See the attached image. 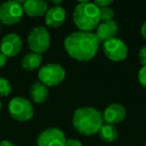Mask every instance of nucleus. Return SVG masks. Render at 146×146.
Masks as SVG:
<instances>
[{"label":"nucleus","instance_id":"obj_8","mask_svg":"<svg viewBox=\"0 0 146 146\" xmlns=\"http://www.w3.org/2000/svg\"><path fill=\"white\" fill-rule=\"evenodd\" d=\"M103 52L107 58L113 61H121L127 57L128 49L123 40L120 38H114L103 42Z\"/></svg>","mask_w":146,"mask_h":146},{"label":"nucleus","instance_id":"obj_23","mask_svg":"<svg viewBox=\"0 0 146 146\" xmlns=\"http://www.w3.org/2000/svg\"><path fill=\"white\" fill-rule=\"evenodd\" d=\"M65 146H83V145H82V143L78 139H74V138H71V139L66 140Z\"/></svg>","mask_w":146,"mask_h":146},{"label":"nucleus","instance_id":"obj_2","mask_svg":"<svg viewBox=\"0 0 146 146\" xmlns=\"http://www.w3.org/2000/svg\"><path fill=\"white\" fill-rule=\"evenodd\" d=\"M102 112L94 107L84 106L76 109L72 116V124L76 131L84 135H93L103 125Z\"/></svg>","mask_w":146,"mask_h":146},{"label":"nucleus","instance_id":"obj_24","mask_svg":"<svg viewBox=\"0 0 146 146\" xmlns=\"http://www.w3.org/2000/svg\"><path fill=\"white\" fill-rule=\"evenodd\" d=\"M6 62H7V57L2 52H0V68L4 66L6 64Z\"/></svg>","mask_w":146,"mask_h":146},{"label":"nucleus","instance_id":"obj_18","mask_svg":"<svg viewBox=\"0 0 146 146\" xmlns=\"http://www.w3.org/2000/svg\"><path fill=\"white\" fill-rule=\"evenodd\" d=\"M12 91V86L9 80L6 78L0 77V96L1 97H6Z\"/></svg>","mask_w":146,"mask_h":146},{"label":"nucleus","instance_id":"obj_19","mask_svg":"<svg viewBox=\"0 0 146 146\" xmlns=\"http://www.w3.org/2000/svg\"><path fill=\"white\" fill-rule=\"evenodd\" d=\"M99 12H100V20H102V22H103V21L113 20L114 11L111 7L107 6V7L99 8Z\"/></svg>","mask_w":146,"mask_h":146},{"label":"nucleus","instance_id":"obj_11","mask_svg":"<svg viewBox=\"0 0 146 146\" xmlns=\"http://www.w3.org/2000/svg\"><path fill=\"white\" fill-rule=\"evenodd\" d=\"M102 116H103V121L106 124L115 125L124 120L126 116V109L121 104L112 103L105 108Z\"/></svg>","mask_w":146,"mask_h":146},{"label":"nucleus","instance_id":"obj_3","mask_svg":"<svg viewBox=\"0 0 146 146\" xmlns=\"http://www.w3.org/2000/svg\"><path fill=\"white\" fill-rule=\"evenodd\" d=\"M72 17L75 25L80 30L91 32L99 24V8L94 4V2H79L74 8Z\"/></svg>","mask_w":146,"mask_h":146},{"label":"nucleus","instance_id":"obj_6","mask_svg":"<svg viewBox=\"0 0 146 146\" xmlns=\"http://www.w3.org/2000/svg\"><path fill=\"white\" fill-rule=\"evenodd\" d=\"M10 116L16 121L25 122L30 120L34 115V108L28 99L23 97H14L8 105Z\"/></svg>","mask_w":146,"mask_h":146},{"label":"nucleus","instance_id":"obj_13","mask_svg":"<svg viewBox=\"0 0 146 146\" xmlns=\"http://www.w3.org/2000/svg\"><path fill=\"white\" fill-rule=\"evenodd\" d=\"M66 19V11L60 5H55L48 8L45 13V23L50 27H60Z\"/></svg>","mask_w":146,"mask_h":146},{"label":"nucleus","instance_id":"obj_12","mask_svg":"<svg viewBox=\"0 0 146 146\" xmlns=\"http://www.w3.org/2000/svg\"><path fill=\"white\" fill-rule=\"evenodd\" d=\"M118 30H119V26H118V23L116 21H103V22L99 23L98 26L96 27L95 35L97 36L99 42L103 43L105 41L116 37Z\"/></svg>","mask_w":146,"mask_h":146},{"label":"nucleus","instance_id":"obj_22","mask_svg":"<svg viewBox=\"0 0 146 146\" xmlns=\"http://www.w3.org/2000/svg\"><path fill=\"white\" fill-rule=\"evenodd\" d=\"M112 3L111 0H96L94 4L98 7V8H102V7H107Z\"/></svg>","mask_w":146,"mask_h":146},{"label":"nucleus","instance_id":"obj_28","mask_svg":"<svg viewBox=\"0 0 146 146\" xmlns=\"http://www.w3.org/2000/svg\"><path fill=\"white\" fill-rule=\"evenodd\" d=\"M145 146H146V144H145Z\"/></svg>","mask_w":146,"mask_h":146},{"label":"nucleus","instance_id":"obj_26","mask_svg":"<svg viewBox=\"0 0 146 146\" xmlns=\"http://www.w3.org/2000/svg\"><path fill=\"white\" fill-rule=\"evenodd\" d=\"M141 34H142V36L146 39V21L142 24V26H141Z\"/></svg>","mask_w":146,"mask_h":146},{"label":"nucleus","instance_id":"obj_15","mask_svg":"<svg viewBox=\"0 0 146 146\" xmlns=\"http://www.w3.org/2000/svg\"><path fill=\"white\" fill-rule=\"evenodd\" d=\"M48 88L42 84L41 82L37 81L33 83L30 88V96L35 103H43L48 98Z\"/></svg>","mask_w":146,"mask_h":146},{"label":"nucleus","instance_id":"obj_27","mask_svg":"<svg viewBox=\"0 0 146 146\" xmlns=\"http://www.w3.org/2000/svg\"><path fill=\"white\" fill-rule=\"evenodd\" d=\"M1 107H2V104H1V101H0V110H1Z\"/></svg>","mask_w":146,"mask_h":146},{"label":"nucleus","instance_id":"obj_10","mask_svg":"<svg viewBox=\"0 0 146 146\" xmlns=\"http://www.w3.org/2000/svg\"><path fill=\"white\" fill-rule=\"evenodd\" d=\"M22 39L16 33L6 34L0 42V52L6 57H14L21 51Z\"/></svg>","mask_w":146,"mask_h":146},{"label":"nucleus","instance_id":"obj_17","mask_svg":"<svg viewBox=\"0 0 146 146\" xmlns=\"http://www.w3.org/2000/svg\"><path fill=\"white\" fill-rule=\"evenodd\" d=\"M98 133L104 142H113L118 137V131L115 125H111V124H103Z\"/></svg>","mask_w":146,"mask_h":146},{"label":"nucleus","instance_id":"obj_9","mask_svg":"<svg viewBox=\"0 0 146 146\" xmlns=\"http://www.w3.org/2000/svg\"><path fill=\"white\" fill-rule=\"evenodd\" d=\"M66 137L63 131L56 127L43 130L37 137V146H65Z\"/></svg>","mask_w":146,"mask_h":146},{"label":"nucleus","instance_id":"obj_5","mask_svg":"<svg viewBox=\"0 0 146 146\" xmlns=\"http://www.w3.org/2000/svg\"><path fill=\"white\" fill-rule=\"evenodd\" d=\"M27 43L32 52L42 54L50 46L49 31L43 26L34 27L31 29L27 36Z\"/></svg>","mask_w":146,"mask_h":146},{"label":"nucleus","instance_id":"obj_14","mask_svg":"<svg viewBox=\"0 0 146 146\" xmlns=\"http://www.w3.org/2000/svg\"><path fill=\"white\" fill-rule=\"evenodd\" d=\"M22 6L24 13L31 17L43 16L48 10V3L44 0H26Z\"/></svg>","mask_w":146,"mask_h":146},{"label":"nucleus","instance_id":"obj_25","mask_svg":"<svg viewBox=\"0 0 146 146\" xmlns=\"http://www.w3.org/2000/svg\"><path fill=\"white\" fill-rule=\"evenodd\" d=\"M0 146H14V144L8 140H2L0 141Z\"/></svg>","mask_w":146,"mask_h":146},{"label":"nucleus","instance_id":"obj_16","mask_svg":"<svg viewBox=\"0 0 146 146\" xmlns=\"http://www.w3.org/2000/svg\"><path fill=\"white\" fill-rule=\"evenodd\" d=\"M42 60H43L42 54L30 52L23 56L22 60H21V66L25 70L32 71L40 66L41 63H42Z\"/></svg>","mask_w":146,"mask_h":146},{"label":"nucleus","instance_id":"obj_21","mask_svg":"<svg viewBox=\"0 0 146 146\" xmlns=\"http://www.w3.org/2000/svg\"><path fill=\"white\" fill-rule=\"evenodd\" d=\"M138 59L142 66H146V46L140 48L139 52H138Z\"/></svg>","mask_w":146,"mask_h":146},{"label":"nucleus","instance_id":"obj_1","mask_svg":"<svg viewBox=\"0 0 146 146\" xmlns=\"http://www.w3.org/2000/svg\"><path fill=\"white\" fill-rule=\"evenodd\" d=\"M99 44L95 33L81 30L70 33L64 40L65 51L78 61L91 60L97 53Z\"/></svg>","mask_w":146,"mask_h":146},{"label":"nucleus","instance_id":"obj_20","mask_svg":"<svg viewBox=\"0 0 146 146\" xmlns=\"http://www.w3.org/2000/svg\"><path fill=\"white\" fill-rule=\"evenodd\" d=\"M138 81L143 87L146 88V66H142L138 71Z\"/></svg>","mask_w":146,"mask_h":146},{"label":"nucleus","instance_id":"obj_4","mask_svg":"<svg viewBox=\"0 0 146 146\" xmlns=\"http://www.w3.org/2000/svg\"><path fill=\"white\" fill-rule=\"evenodd\" d=\"M65 69L58 63H47L38 71L39 82L45 86H56L64 80Z\"/></svg>","mask_w":146,"mask_h":146},{"label":"nucleus","instance_id":"obj_7","mask_svg":"<svg viewBox=\"0 0 146 146\" xmlns=\"http://www.w3.org/2000/svg\"><path fill=\"white\" fill-rule=\"evenodd\" d=\"M21 1H7L0 5V23L14 25L20 22L24 15Z\"/></svg>","mask_w":146,"mask_h":146}]
</instances>
